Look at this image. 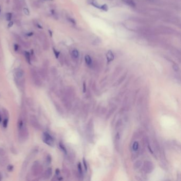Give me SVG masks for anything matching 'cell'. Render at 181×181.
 I'll return each instance as SVG.
<instances>
[{
  "instance_id": "obj_1",
  "label": "cell",
  "mask_w": 181,
  "mask_h": 181,
  "mask_svg": "<svg viewBox=\"0 0 181 181\" xmlns=\"http://www.w3.org/2000/svg\"><path fill=\"white\" fill-rule=\"evenodd\" d=\"M19 139L21 141H26L28 139L29 132L23 117H20L18 120V124Z\"/></svg>"
},
{
  "instance_id": "obj_2",
  "label": "cell",
  "mask_w": 181,
  "mask_h": 181,
  "mask_svg": "<svg viewBox=\"0 0 181 181\" xmlns=\"http://www.w3.org/2000/svg\"><path fill=\"white\" fill-rule=\"evenodd\" d=\"M15 79L17 84L19 86H21L23 88L24 85V72L23 70L18 68L15 71Z\"/></svg>"
},
{
  "instance_id": "obj_3",
  "label": "cell",
  "mask_w": 181,
  "mask_h": 181,
  "mask_svg": "<svg viewBox=\"0 0 181 181\" xmlns=\"http://www.w3.org/2000/svg\"><path fill=\"white\" fill-rule=\"evenodd\" d=\"M43 167L40 164V162L36 161L34 163L31 167V173L34 176H38L39 175L42 173Z\"/></svg>"
},
{
  "instance_id": "obj_4",
  "label": "cell",
  "mask_w": 181,
  "mask_h": 181,
  "mask_svg": "<svg viewBox=\"0 0 181 181\" xmlns=\"http://www.w3.org/2000/svg\"><path fill=\"white\" fill-rule=\"evenodd\" d=\"M31 74L34 84H35L37 86H41V84H42V82H41L40 75H38L37 72L36 71V70L34 69H31Z\"/></svg>"
},
{
  "instance_id": "obj_5",
  "label": "cell",
  "mask_w": 181,
  "mask_h": 181,
  "mask_svg": "<svg viewBox=\"0 0 181 181\" xmlns=\"http://www.w3.org/2000/svg\"><path fill=\"white\" fill-rule=\"evenodd\" d=\"M43 140L47 145L51 147L54 146V140L50 134L47 132H44L43 134Z\"/></svg>"
},
{
  "instance_id": "obj_6",
  "label": "cell",
  "mask_w": 181,
  "mask_h": 181,
  "mask_svg": "<svg viewBox=\"0 0 181 181\" xmlns=\"http://www.w3.org/2000/svg\"><path fill=\"white\" fill-rule=\"evenodd\" d=\"M29 121H30V123L34 128L36 130H40V125L36 116L34 115H31L29 117Z\"/></svg>"
},
{
  "instance_id": "obj_7",
  "label": "cell",
  "mask_w": 181,
  "mask_h": 181,
  "mask_svg": "<svg viewBox=\"0 0 181 181\" xmlns=\"http://www.w3.org/2000/svg\"><path fill=\"white\" fill-rule=\"evenodd\" d=\"M8 163V158L5 151L2 148H0V165H6Z\"/></svg>"
},
{
  "instance_id": "obj_8",
  "label": "cell",
  "mask_w": 181,
  "mask_h": 181,
  "mask_svg": "<svg viewBox=\"0 0 181 181\" xmlns=\"http://www.w3.org/2000/svg\"><path fill=\"white\" fill-rule=\"evenodd\" d=\"M52 175V169L51 168H48L45 170L44 174V178H45V179L47 180V179H49V178L51 177Z\"/></svg>"
},
{
  "instance_id": "obj_9",
  "label": "cell",
  "mask_w": 181,
  "mask_h": 181,
  "mask_svg": "<svg viewBox=\"0 0 181 181\" xmlns=\"http://www.w3.org/2000/svg\"><path fill=\"white\" fill-rule=\"evenodd\" d=\"M124 3L128 5V6L132 7V8H134L136 6V3L134 2V0H122Z\"/></svg>"
},
{
  "instance_id": "obj_10",
  "label": "cell",
  "mask_w": 181,
  "mask_h": 181,
  "mask_svg": "<svg viewBox=\"0 0 181 181\" xmlns=\"http://www.w3.org/2000/svg\"><path fill=\"white\" fill-rule=\"evenodd\" d=\"M106 57L107 59V61H108V62H111V61H112L114 60V54L111 51H109L108 52H107L106 54Z\"/></svg>"
},
{
  "instance_id": "obj_11",
  "label": "cell",
  "mask_w": 181,
  "mask_h": 181,
  "mask_svg": "<svg viewBox=\"0 0 181 181\" xmlns=\"http://www.w3.org/2000/svg\"><path fill=\"white\" fill-rule=\"evenodd\" d=\"M85 63H87V65H90L91 64L92 60H91V57H90L89 55H85Z\"/></svg>"
},
{
  "instance_id": "obj_12",
  "label": "cell",
  "mask_w": 181,
  "mask_h": 181,
  "mask_svg": "<svg viewBox=\"0 0 181 181\" xmlns=\"http://www.w3.org/2000/svg\"><path fill=\"white\" fill-rule=\"evenodd\" d=\"M24 56H25V57L27 61V62L29 64H30V54L27 52V51H25L24 52Z\"/></svg>"
},
{
  "instance_id": "obj_13",
  "label": "cell",
  "mask_w": 181,
  "mask_h": 181,
  "mask_svg": "<svg viewBox=\"0 0 181 181\" xmlns=\"http://www.w3.org/2000/svg\"><path fill=\"white\" fill-rule=\"evenodd\" d=\"M72 54L73 55V57L74 58H78V57H79V52H78V51L75 49V50H73L72 51Z\"/></svg>"
},
{
  "instance_id": "obj_14",
  "label": "cell",
  "mask_w": 181,
  "mask_h": 181,
  "mask_svg": "<svg viewBox=\"0 0 181 181\" xmlns=\"http://www.w3.org/2000/svg\"><path fill=\"white\" fill-rule=\"evenodd\" d=\"M12 14L10 12H9V13H7L6 14V20L8 21H10L12 19Z\"/></svg>"
},
{
  "instance_id": "obj_15",
  "label": "cell",
  "mask_w": 181,
  "mask_h": 181,
  "mask_svg": "<svg viewBox=\"0 0 181 181\" xmlns=\"http://www.w3.org/2000/svg\"><path fill=\"white\" fill-rule=\"evenodd\" d=\"M132 147H133V150L136 151L137 150H138V147H139V143L138 142H134V143L133 144Z\"/></svg>"
},
{
  "instance_id": "obj_16",
  "label": "cell",
  "mask_w": 181,
  "mask_h": 181,
  "mask_svg": "<svg viewBox=\"0 0 181 181\" xmlns=\"http://www.w3.org/2000/svg\"><path fill=\"white\" fill-rule=\"evenodd\" d=\"M60 147L61 148V149H62V150L64 152V153H67V149H66L65 146L63 145V144L62 143H60Z\"/></svg>"
},
{
  "instance_id": "obj_17",
  "label": "cell",
  "mask_w": 181,
  "mask_h": 181,
  "mask_svg": "<svg viewBox=\"0 0 181 181\" xmlns=\"http://www.w3.org/2000/svg\"><path fill=\"white\" fill-rule=\"evenodd\" d=\"M51 161H52V158H51V156L50 155H48L46 157V163L48 164H50Z\"/></svg>"
},
{
  "instance_id": "obj_18",
  "label": "cell",
  "mask_w": 181,
  "mask_h": 181,
  "mask_svg": "<svg viewBox=\"0 0 181 181\" xmlns=\"http://www.w3.org/2000/svg\"><path fill=\"white\" fill-rule=\"evenodd\" d=\"M8 119H5L4 121H3V127L5 128H6L7 126H8Z\"/></svg>"
},
{
  "instance_id": "obj_19",
  "label": "cell",
  "mask_w": 181,
  "mask_h": 181,
  "mask_svg": "<svg viewBox=\"0 0 181 181\" xmlns=\"http://www.w3.org/2000/svg\"><path fill=\"white\" fill-rule=\"evenodd\" d=\"M53 51H54V54L55 55V57L57 58H58V57H59L60 53L59 52H58V51H57L55 48H53Z\"/></svg>"
},
{
  "instance_id": "obj_20",
  "label": "cell",
  "mask_w": 181,
  "mask_h": 181,
  "mask_svg": "<svg viewBox=\"0 0 181 181\" xmlns=\"http://www.w3.org/2000/svg\"><path fill=\"white\" fill-rule=\"evenodd\" d=\"M23 12L24 13V14H26V15H27V16H29V13H30V12H29V10L27 8H24L23 9Z\"/></svg>"
},
{
  "instance_id": "obj_21",
  "label": "cell",
  "mask_w": 181,
  "mask_h": 181,
  "mask_svg": "<svg viewBox=\"0 0 181 181\" xmlns=\"http://www.w3.org/2000/svg\"><path fill=\"white\" fill-rule=\"evenodd\" d=\"M78 170H79V173L81 174H82V170L81 167V165L80 163H79V164H78Z\"/></svg>"
},
{
  "instance_id": "obj_22",
  "label": "cell",
  "mask_w": 181,
  "mask_h": 181,
  "mask_svg": "<svg viewBox=\"0 0 181 181\" xmlns=\"http://www.w3.org/2000/svg\"><path fill=\"white\" fill-rule=\"evenodd\" d=\"M19 45L18 44H14V51H16V52H17V51H18L19 50Z\"/></svg>"
},
{
  "instance_id": "obj_23",
  "label": "cell",
  "mask_w": 181,
  "mask_h": 181,
  "mask_svg": "<svg viewBox=\"0 0 181 181\" xmlns=\"http://www.w3.org/2000/svg\"><path fill=\"white\" fill-rule=\"evenodd\" d=\"M173 69L175 71H178L179 70V68H178V66L176 65H174L173 67Z\"/></svg>"
},
{
  "instance_id": "obj_24",
  "label": "cell",
  "mask_w": 181,
  "mask_h": 181,
  "mask_svg": "<svg viewBox=\"0 0 181 181\" xmlns=\"http://www.w3.org/2000/svg\"><path fill=\"white\" fill-rule=\"evenodd\" d=\"M83 163H84V164L85 166V170H87V164H86V161H85V158L83 159Z\"/></svg>"
},
{
  "instance_id": "obj_25",
  "label": "cell",
  "mask_w": 181,
  "mask_h": 181,
  "mask_svg": "<svg viewBox=\"0 0 181 181\" xmlns=\"http://www.w3.org/2000/svg\"><path fill=\"white\" fill-rule=\"evenodd\" d=\"M13 166H12V165H9L8 167V170L9 171V172H11V171L13 170Z\"/></svg>"
},
{
  "instance_id": "obj_26",
  "label": "cell",
  "mask_w": 181,
  "mask_h": 181,
  "mask_svg": "<svg viewBox=\"0 0 181 181\" xmlns=\"http://www.w3.org/2000/svg\"><path fill=\"white\" fill-rule=\"evenodd\" d=\"M85 91H86V86H85V82H84V84H83V91H84V92H85Z\"/></svg>"
},
{
  "instance_id": "obj_27",
  "label": "cell",
  "mask_w": 181,
  "mask_h": 181,
  "mask_svg": "<svg viewBox=\"0 0 181 181\" xmlns=\"http://www.w3.org/2000/svg\"><path fill=\"white\" fill-rule=\"evenodd\" d=\"M13 21H10L8 24V27H11L13 26Z\"/></svg>"
},
{
  "instance_id": "obj_28",
  "label": "cell",
  "mask_w": 181,
  "mask_h": 181,
  "mask_svg": "<svg viewBox=\"0 0 181 181\" xmlns=\"http://www.w3.org/2000/svg\"><path fill=\"white\" fill-rule=\"evenodd\" d=\"M33 33H28L27 34V36H32L33 35Z\"/></svg>"
},
{
  "instance_id": "obj_29",
  "label": "cell",
  "mask_w": 181,
  "mask_h": 181,
  "mask_svg": "<svg viewBox=\"0 0 181 181\" xmlns=\"http://www.w3.org/2000/svg\"><path fill=\"white\" fill-rule=\"evenodd\" d=\"M37 27L39 28L40 29H43V27L40 25V24H38H38H37Z\"/></svg>"
},
{
  "instance_id": "obj_30",
  "label": "cell",
  "mask_w": 181,
  "mask_h": 181,
  "mask_svg": "<svg viewBox=\"0 0 181 181\" xmlns=\"http://www.w3.org/2000/svg\"><path fill=\"white\" fill-rule=\"evenodd\" d=\"M56 172H57V174H58V173H59L60 171H59V170H57V171H56Z\"/></svg>"
},
{
  "instance_id": "obj_31",
  "label": "cell",
  "mask_w": 181,
  "mask_h": 181,
  "mask_svg": "<svg viewBox=\"0 0 181 181\" xmlns=\"http://www.w3.org/2000/svg\"><path fill=\"white\" fill-rule=\"evenodd\" d=\"M1 121H2V117H1V115H0V122H1Z\"/></svg>"
},
{
  "instance_id": "obj_32",
  "label": "cell",
  "mask_w": 181,
  "mask_h": 181,
  "mask_svg": "<svg viewBox=\"0 0 181 181\" xmlns=\"http://www.w3.org/2000/svg\"><path fill=\"white\" fill-rule=\"evenodd\" d=\"M1 179H2V176L1 174H0V181L1 180Z\"/></svg>"
},
{
  "instance_id": "obj_33",
  "label": "cell",
  "mask_w": 181,
  "mask_h": 181,
  "mask_svg": "<svg viewBox=\"0 0 181 181\" xmlns=\"http://www.w3.org/2000/svg\"><path fill=\"white\" fill-rule=\"evenodd\" d=\"M0 12H1V6H0Z\"/></svg>"
},
{
  "instance_id": "obj_34",
  "label": "cell",
  "mask_w": 181,
  "mask_h": 181,
  "mask_svg": "<svg viewBox=\"0 0 181 181\" xmlns=\"http://www.w3.org/2000/svg\"><path fill=\"white\" fill-rule=\"evenodd\" d=\"M150 1H153V0H150Z\"/></svg>"
}]
</instances>
